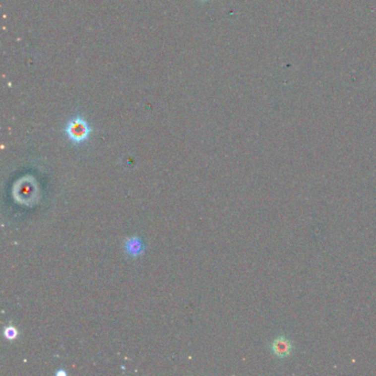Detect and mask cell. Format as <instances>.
<instances>
[{"label":"cell","mask_w":376,"mask_h":376,"mask_svg":"<svg viewBox=\"0 0 376 376\" xmlns=\"http://www.w3.org/2000/svg\"><path fill=\"white\" fill-rule=\"evenodd\" d=\"M3 335H4V338H6L7 340H10L11 341V340L17 339V336L19 335V332H18V330L16 328H14V326L9 325V326H7L6 329L3 330Z\"/></svg>","instance_id":"5"},{"label":"cell","mask_w":376,"mask_h":376,"mask_svg":"<svg viewBox=\"0 0 376 376\" xmlns=\"http://www.w3.org/2000/svg\"><path fill=\"white\" fill-rule=\"evenodd\" d=\"M270 349L276 358L286 359L293 352V344L285 336H279L271 342Z\"/></svg>","instance_id":"2"},{"label":"cell","mask_w":376,"mask_h":376,"mask_svg":"<svg viewBox=\"0 0 376 376\" xmlns=\"http://www.w3.org/2000/svg\"><path fill=\"white\" fill-rule=\"evenodd\" d=\"M124 247H125V251L127 255H129L130 257H138L145 253L146 247L145 244L142 243V241L140 237L138 236H133L128 239L125 244H124Z\"/></svg>","instance_id":"3"},{"label":"cell","mask_w":376,"mask_h":376,"mask_svg":"<svg viewBox=\"0 0 376 376\" xmlns=\"http://www.w3.org/2000/svg\"><path fill=\"white\" fill-rule=\"evenodd\" d=\"M18 187V185H17ZM34 188V185L31 182L28 181V178H24L23 181H20V183H19V187H18V191L14 190L13 193H16V192H18V195H14V197L16 199H19L18 201L19 202H22V203H26V193L28 195V201L30 197H32L34 195V190L32 191H29L30 189H33Z\"/></svg>","instance_id":"4"},{"label":"cell","mask_w":376,"mask_h":376,"mask_svg":"<svg viewBox=\"0 0 376 376\" xmlns=\"http://www.w3.org/2000/svg\"><path fill=\"white\" fill-rule=\"evenodd\" d=\"M57 376H66V372L64 370H59L58 372L56 373Z\"/></svg>","instance_id":"6"},{"label":"cell","mask_w":376,"mask_h":376,"mask_svg":"<svg viewBox=\"0 0 376 376\" xmlns=\"http://www.w3.org/2000/svg\"><path fill=\"white\" fill-rule=\"evenodd\" d=\"M92 132L90 124L82 116L73 117L67 122L65 126V133L68 139L74 143L85 142Z\"/></svg>","instance_id":"1"}]
</instances>
